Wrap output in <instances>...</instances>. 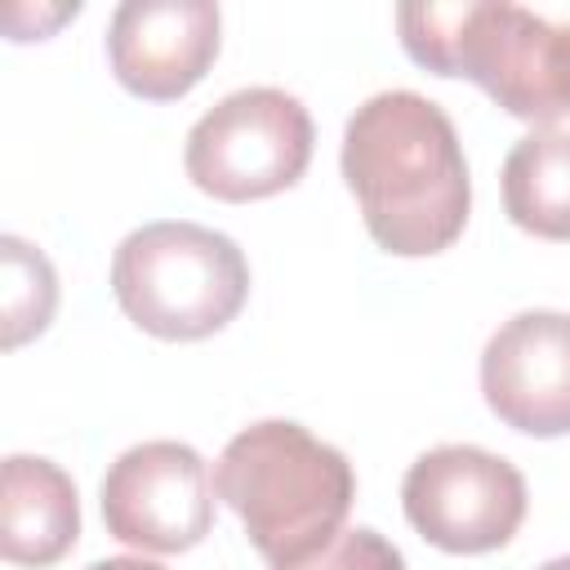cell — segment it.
<instances>
[{
	"label": "cell",
	"mask_w": 570,
	"mask_h": 570,
	"mask_svg": "<svg viewBox=\"0 0 570 570\" xmlns=\"http://www.w3.org/2000/svg\"><path fill=\"white\" fill-rule=\"evenodd\" d=\"M343 178L365 232L387 254L428 258L463 236L472 209L468 160L450 116L414 89L374 94L352 111Z\"/></svg>",
	"instance_id": "6da1fadb"
},
{
	"label": "cell",
	"mask_w": 570,
	"mask_h": 570,
	"mask_svg": "<svg viewBox=\"0 0 570 570\" xmlns=\"http://www.w3.org/2000/svg\"><path fill=\"white\" fill-rule=\"evenodd\" d=\"M214 490L240 517L258 557L285 570L343 534L356 476L343 450L316 441L303 423L263 419L227 441L214 463Z\"/></svg>",
	"instance_id": "7a4b0ae2"
},
{
	"label": "cell",
	"mask_w": 570,
	"mask_h": 570,
	"mask_svg": "<svg viewBox=\"0 0 570 570\" xmlns=\"http://www.w3.org/2000/svg\"><path fill=\"white\" fill-rule=\"evenodd\" d=\"M396 27L419 67L476 80L508 116L530 125L570 116V27L508 0L405 4Z\"/></svg>",
	"instance_id": "3957f363"
},
{
	"label": "cell",
	"mask_w": 570,
	"mask_h": 570,
	"mask_svg": "<svg viewBox=\"0 0 570 570\" xmlns=\"http://www.w3.org/2000/svg\"><path fill=\"white\" fill-rule=\"evenodd\" d=\"M111 289L138 330L191 343L218 334L245 307L249 263L232 236L187 218H165L116 245Z\"/></svg>",
	"instance_id": "277c9868"
},
{
	"label": "cell",
	"mask_w": 570,
	"mask_h": 570,
	"mask_svg": "<svg viewBox=\"0 0 570 570\" xmlns=\"http://www.w3.org/2000/svg\"><path fill=\"white\" fill-rule=\"evenodd\" d=\"M312 160L307 107L272 85L236 89L187 134V178L214 200H263L303 178Z\"/></svg>",
	"instance_id": "5b68a950"
},
{
	"label": "cell",
	"mask_w": 570,
	"mask_h": 570,
	"mask_svg": "<svg viewBox=\"0 0 570 570\" xmlns=\"http://www.w3.org/2000/svg\"><path fill=\"white\" fill-rule=\"evenodd\" d=\"M401 508L441 552H494L525 521V476L481 445H436L410 463Z\"/></svg>",
	"instance_id": "8992f818"
},
{
	"label": "cell",
	"mask_w": 570,
	"mask_h": 570,
	"mask_svg": "<svg viewBox=\"0 0 570 570\" xmlns=\"http://www.w3.org/2000/svg\"><path fill=\"white\" fill-rule=\"evenodd\" d=\"M107 534L147 552H187L214 525L205 459L183 441H142L102 476Z\"/></svg>",
	"instance_id": "52a82bcc"
},
{
	"label": "cell",
	"mask_w": 570,
	"mask_h": 570,
	"mask_svg": "<svg viewBox=\"0 0 570 570\" xmlns=\"http://www.w3.org/2000/svg\"><path fill=\"white\" fill-rule=\"evenodd\" d=\"M485 405L525 436L570 432V312H517L481 352Z\"/></svg>",
	"instance_id": "ba28073f"
},
{
	"label": "cell",
	"mask_w": 570,
	"mask_h": 570,
	"mask_svg": "<svg viewBox=\"0 0 570 570\" xmlns=\"http://www.w3.org/2000/svg\"><path fill=\"white\" fill-rule=\"evenodd\" d=\"M107 58L129 94L147 102H174L196 89L218 58V4L125 0L107 27Z\"/></svg>",
	"instance_id": "9c48e42d"
},
{
	"label": "cell",
	"mask_w": 570,
	"mask_h": 570,
	"mask_svg": "<svg viewBox=\"0 0 570 570\" xmlns=\"http://www.w3.org/2000/svg\"><path fill=\"white\" fill-rule=\"evenodd\" d=\"M80 534L71 476L40 454H9L0 485V552L13 566H53Z\"/></svg>",
	"instance_id": "30bf717a"
},
{
	"label": "cell",
	"mask_w": 570,
	"mask_h": 570,
	"mask_svg": "<svg viewBox=\"0 0 570 570\" xmlns=\"http://www.w3.org/2000/svg\"><path fill=\"white\" fill-rule=\"evenodd\" d=\"M508 218L543 240H570V134L534 129L503 160Z\"/></svg>",
	"instance_id": "8fae6325"
},
{
	"label": "cell",
	"mask_w": 570,
	"mask_h": 570,
	"mask_svg": "<svg viewBox=\"0 0 570 570\" xmlns=\"http://www.w3.org/2000/svg\"><path fill=\"white\" fill-rule=\"evenodd\" d=\"M0 258H4V347L27 343L31 334H40L58 307V281L49 258L27 245L22 236H4L0 240Z\"/></svg>",
	"instance_id": "7c38bea8"
},
{
	"label": "cell",
	"mask_w": 570,
	"mask_h": 570,
	"mask_svg": "<svg viewBox=\"0 0 570 570\" xmlns=\"http://www.w3.org/2000/svg\"><path fill=\"white\" fill-rule=\"evenodd\" d=\"M285 570H405V557L379 530L356 525V530H343L334 543H325L316 557Z\"/></svg>",
	"instance_id": "4fadbf2b"
},
{
	"label": "cell",
	"mask_w": 570,
	"mask_h": 570,
	"mask_svg": "<svg viewBox=\"0 0 570 570\" xmlns=\"http://www.w3.org/2000/svg\"><path fill=\"white\" fill-rule=\"evenodd\" d=\"M89 570H165V566L142 561V557H107V561H94Z\"/></svg>",
	"instance_id": "5bb4252c"
},
{
	"label": "cell",
	"mask_w": 570,
	"mask_h": 570,
	"mask_svg": "<svg viewBox=\"0 0 570 570\" xmlns=\"http://www.w3.org/2000/svg\"><path fill=\"white\" fill-rule=\"evenodd\" d=\"M539 570H570V552H566V557H552V561H543Z\"/></svg>",
	"instance_id": "9a60e30c"
}]
</instances>
